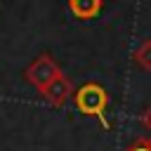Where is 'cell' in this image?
<instances>
[{
  "mask_svg": "<svg viewBox=\"0 0 151 151\" xmlns=\"http://www.w3.org/2000/svg\"><path fill=\"white\" fill-rule=\"evenodd\" d=\"M73 99H76V106H78L80 113H85V116H97V118L101 120V125L109 127V123H106V118H104V109H106V92H104V87H99V85H94V83H87V85H83V87L76 92Z\"/></svg>",
  "mask_w": 151,
  "mask_h": 151,
  "instance_id": "1",
  "label": "cell"
},
{
  "mask_svg": "<svg viewBox=\"0 0 151 151\" xmlns=\"http://www.w3.org/2000/svg\"><path fill=\"white\" fill-rule=\"evenodd\" d=\"M31 80L38 85V87H45L47 83H52L54 80V76H57V71H54V66L47 61V59H42L40 64H35L33 68H31Z\"/></svg>",
  "mask_w": 151,
  "mask_h": 151,
  "instance_id": "2",
  "label": "cell"
},
{
  "mask_svg": "<svg viewBox=\"0 0 151 151\" xmlns=\"http://www.w3.org/2000/svg\"><path fill=\"white\" fill-rule=\"evenodd\" d=\"M127 151H151V142H144V139H139L137 144H132Z\"/></svg>",
  "mask_w": 151,
  "mask_h": 151,
  "instance_id": "5",
  "label": "cell"
},
{
  "mask_svg": "<svg viewBox=\"0 0 151 151\" xmlns=\"http://www.w3.org/2000/svg\"><path fill=\"white\" fill-rule=\"evenodd\" d=\"M47 99L50 101H54V104H61L64 99H66V87H57V83L47 90Z\"/></svg>",
  "mask_w": 151,
  "mask_h": 151,
  "instance_id": "4",
  "label": "cell"
},
{
  "mask_svg": "<svg viewBox=\"0 0 151 151\" xmlns=\"http://www.w3.org/2000/svg\"><path fill=\"white\" fill-rule=\"evenodd\" d=\"M99 2L101 0H71V12L80 19H92L99 12Z\"/></svg>",
  "mask_w": 151,
  "mask_h": 151,
  "instance_id": "3",
  "label": "cell"
}]
</instances>
